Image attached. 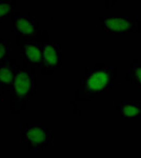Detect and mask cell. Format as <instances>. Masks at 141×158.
Masks as SVG:
<instances>
[{"mask_svg": "<svg viewBox=\"0 0 141 158\" xmlns=\"http://www.w3.org/2000/svg\"><path fill=\"white\" fill-rule=\"evenodd\" d=\"M119 110L121 117L126 118H141V101L125 100L120 103Z\"/></svg>", "mask_w": 141, "mask_h": 158, "instance_id": "obj_9", "label": "cell"}, {"mask_svg": "<svg viewBox=\"0 0 141 158\" xmlns=\"http://www.w3.org/2000/svg\"><path fill=\"white\" fill-rule=\"evenodd\" d=\"M20 56L27 68H43V42L34 41L24 42L20 45Z\"/></svg>", "mask_w": 141, "mask_h": 158, "instance_id": "obj_6", "label": "cell"}, {"mask_svg": "<svg viewBox=\"0 0 141 158\" xmlns=\"http://www.w3.org/2000/svg\"><path fill=\"white\" fill-rule=\"evenodd\" d=\"M100 27L106 34H141V21L130 16H98Z\"/></svg>", "mask_w": 141, "mask_h": 158, "instance_id": "obj_5", "label": "cell"}, {"mask_svg": "<svg viewBox=\"0 0 141 158\" xmlns=\"http://www.w3.org/2000/svg\"><path fill=\"white\" fill-rule=\"evenodd\" d=\"M17 68L16 59L14 58L0 64V91L2 95L4 91H9L12 88Z\"/></svg>", "mask_w": 141, "mask_h": 158, "instance_id": "obj_8", "label": "cell"}, {"mask_svg": "<svg viewBox=\"0 0 141 158\" xmlns=\"http://www.w3.org/2000/svg\"><path fill=\"white\" fill-rule=\"evenodd\" d=\"M52 138V130L48 127L27 123L20 130V141L27 147L29 152H42L51 144Z\"/></svg>", "mask_w": 141, "mask_h": 158, "instance_id": "obj_3", "label": "cell"}, {"mask_svg": "<svg viewBox=\"0 0 141 158\" xmlns=\"http://www.w3.org/2000/svg\"><path fill=\"white\" fill-rule=\"evenodd\" d=\"M62 64V49L58 42H43V68L45 71H55Z\"/></svg>", "mask_w": 141, "mask_h": 158, "instance_id": "obj_7", "label": "cell"}, {"mask_svg": "<svg viewBox=\"0 0 141 158\" xmlns=\"http://www.w3.org/2000/svg\"><path fill=\"white\" fill-rule=\"evenodd\" d=\"M16 1H0V23L12 15V10L15 9Z\"/></svg>", "mask_w": 141, "mask_h": 158, "instance_id": "obj_12", "label": "cell"}, {"mask_svg": "<svg viewBox=\"0 0 141 158\" xmlns=\"http://www.w3.org/2000/svg\"><path fill=\"white\" fill-rule=\"evenodd\" d=\"M117 78V68L106 67L98 63L94 67L85 68V73L80 79L76 98L79 95L95 97L100 94L110 93L115 79Z\"/></svg>", "mask_w": 141, "mask_h": 158, "instance_id": "obj_1", "label": "cell"}, {"mask_svg": "<svg viewBox=\"0 0 141 158\" xmlns=\"http://www.w3.org/2000/svg\"><path fill=\"white\" fill-rule=\"evenodd\" d=\"M36 78L33 69L31 71L18 67L14 83L9 90L10 111L12 114H20L27 110V102L36 93Z\"/></svg>", "mask_w": 141, "mask_h": 158, "instance_id": "obj_2", "label": "cell"}, {"mask_svg": "<svg viewBox=\"0 0 141 158\" xmlns=\"http://www.w3.org/2000/svg\"><path fill=\"white\" fill-rule=\"evenodd\" d=\"M2 96H3V95H2V94H1V91H0V101H1V99H2Z\"/></svg>", "mask_w": 141, "mask_h": 158, "instance_id": "obj_13", "label": "cell"}, {"mask_svg": "<svg viewBox=\"0 0 141 158\" xmlns=\"http://www.w3.org/2000/svg\"><path fill=\"white\" fill-rule=\"evenodd\" d=\"M124 79L131 85H135L141 93V64L137 62V60L130 64V70L124 76Z\"/></svg>", "mask_w": 141, "mask_h": 158, "instance_id": "obj_10", "label": "cell"}, {"mask_svg": "<svg viewBox=\"0 0 141 158\" xmlns=\"http://www.w3.org/2000/svg\"><path fill=\"white\" fill-rule=\"evenodd\" d=\"M13 32L16 36V44L18 47L24 42L38 40L41 35L40 22L32 15H20L18 13H12Z\"/></svg>", "mask_w": 141, "mask_h": 158, "instance_id": "obj_4", "label": "cell"}, {"mask_svg": "<svg viewBox=\"0 0 141 158\" xmlns=\"http://www.w3.org/2000/svg\"><path fill=\"white\" fill-rule=\"evenodd\" d=\"M12 59V45L10 41L0 38V64Z\"/></svg>", "mask_w": 141, "mask_h": 158, "instance_id": "obj_11", "label": "cell"}]
</instances>
